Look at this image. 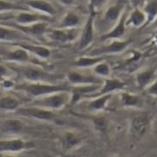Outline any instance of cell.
<instances>
[{"label": "cell", "instance_id": "6da1fadb", "mask_svg": "<svg viewBox=\"0 0 157 157\" xmlns=\"http://www.w3.org/2000/svg\"><path fill=\"white\" fill-rule=\"evenodd\" d=\"M16 89L24 91L33 96H42L50 94L58 93L66 91L67 88L62 85H51L40 83V82H32V83H23L17 85Z\"/></svg>", "mask_w": 157, "mask_h": 157}, {"label": "cell", "instance_id": "7a4b0ae2", "mask_svg": "<svg viewBox=\"0 0 157 157\" xmlns=\"http://www.w3.org/2000/svg\"><path fill=\"white\" fill-rule=\"evenodd\" d=\"M68 95L63 92L47 94L46 97L40 98L34 102V105L43 108L59 109L64 106L68 101Z\"/></svg>", "mask_w": 157, "mask_h": 157}, {"label": "cell", "instance_id": "3957f363", "mask_svg": "<svg viewBox=\"0 0 157 157\" xmlns=\"http://www.w3.org/2000/svg\"><path fill=\"white\" fill-rule=\"evenodd\" d=\"M19 75L26 78L27 80L32 82H52L59 79V76L52 75L50 73L46 72L42 70L34 67H23V68L16 69Z\"/></svg>", "mask_w": 157, "mask_h": 157}, {"label": "cell", "instance_id": "277c9868", "mask_svg": "<svg viewBox=\"0 0 157 157\" xmlns=\"http://www.w3.org/2000/svg\"><path fill=\"white\" fill-rule=\"evenodd\" d=\"M17 113L22 116L35 118L40 120H52L56 118V115L45 108L39 107H27V108H18Z\"/></svg>", "mask_w": 157, "mask_h": 157}, {"label": "cell", "instance_id": "5b68a950", "mask_svg": "<svg viewBox=\"0 0 157 157\" xmlns=\"http://www.w3.org/2000/svg\"><path fill=\"white\" fill-rule=\"evenodd\" d=\"M34 147L33 143L23 142L21 139H13V140H1L0 141V151L1 152H16L21 151L22 149H30Z\"/></svg>", "mask_w": 157, "mask_h": 157}, {"label": "cell", "instance_id": "8992f818", "mask_svg": "<svg viewBox=\"0 0 157 157\" xmlns=\"http://www.w3.org/2000/svg\"><path fill=\"white\" fill-rule=\"evenodd\" d=\"M130 44V41H114L111 43L108 46H104L101 48L94 49L93 51L89 53L90 56L99 57L103 54H109V53H116L124 51L127 46Z\"/></svg>", "mask_w": 157, "mask_h": 157}, {"label": "cell", "instance_id": "52a82bcc", "mask_svg": "<svg viewBox=\"0 0 157 157\" xmlns=\"http://www.w3.org/2000/svg\"><path fill=\"white\" fill-rule=\"evenodd\" d=\"M94 17V12L92 11V14L90 15L89 20L86 22L84 29L82 31V37H81L80 40V43H79V49H83L85 47H87L90 43L92 42V40H93Z\"/></svg>", "mask_w": 157, "mask_h": 157}, {"label": "cell", "instance_id": "ba28073f", "mask_svg": "<svg viewBox=\"0 0 157 157\" xmlns=\"http://www.w3.org/2000/svg\"><path fill=\"white\" fill-rule=\"evenodd\" d=\"M149 118L146 115L138 116L133 119L132 124V131L135 137L141 138L142 136H144L149 125Z\"/></svg>", "mask_w": 157, "mask_h": 157}, {"label": "cell", "instance_id": "9c48e42d", "mask_svg": "<svg viewBox=\"0 0 157 157\" xmlns=\"http://www.w3.org/2000/svg\"><path fill=\"white\" fill-rule=\"evenodd\" d=\"M15 20L20 25H29L30 23H34L37 21H47L50 20V18L44 15L40 14H32L29 12H21L17 15Z\"/></svg>", "mask_w": 157, "mask_h": 157}, {"label": "cell", "instance_id": "30bf717a", "mask_svg": "<svg viewBox=\"0 0 157 157\" xmlns=\"http://www.w3.org/2000/svg\"><path fill=\"white\" fill-rule=\"evenodd\" d=\"M2 59L8 61H17V62H26L29 60V55L26 49L19 47L15 51H1Z\"/></svg>", "mask_w": 157, "mask_h": 157}, {"label": "cell", "instance_id": "8fae6325", "mask_svg": "<svg viewBox=\"0 0 157 157\" xmlns=\"http://www.w3.org/2000/svg\"><path fill=\"white\" fill-rule=\"evenodd\" d=\"M17 29H19L24 34L34 35V36H41L47 30V25L42 21H39L37 23H34L32 25H16L15 26Z\"/></svg>", "mask_w": 157, "mask_h": 157}, {"label": "cell", "instance_id": "7c38bea8", "mask_svg": "<svg viewBox=\"0 0 157 157\" xmlns=\"http://www.w3.org/2000/svg\"><path fill=\"white\" fill-rule=\"evenodd\" d=\"M23 124L18 119H6L2 123L1 131L2 132L11 133V134H18L22 131Z\"/></svg>", "mask_w": 157, "mask_h": 157}, {"label": "cell", "instance_id": "4fadbf2b", "mask_svg": "<svg viewBox=\"0 0 157 157\" xmlns=\"http://www.w3.org/2000/svg\"><path fill=\"white\" fill-rule=\"evenodd\" d=\"M99 88H100V86L97 85V83L74 88L72 89V97L71 98V104L76 103L82 96L85 95L86 94L92 93L94 91H96Z\"/></svg>", "mask_w": 157, "mask_h": 157}, {"label": "cell", "instance_id": "5bb4252c", "mask_svg": "<svg viewBox=\"0 0 157 157\" xmlns=\"http://www.w3.org/2000/svg\"><path fill=\"white\" fill-rule=\"evenodd\" d=\"M68 79L71 83H82V84H94L97 83L99 84L100 81L95 77H91V76H86L83 74H80L77 72H71L68 74Z\"/></svg>", "mask_w": 157, "mask_h": 157}, {"label": "cell", "instance_id": "9a60e30c", "mask_svg": "<svg viewBox=\"0 0 157 157\" xmlns=\"http://www.w3.org/2000/svg\"><path fill=\"white\" fill-rule=\"evenodd\" d=\"M49 36L53 40L59 41V42H66L69 40H71L75 38L76 34L74 30L66 29V30H52L50 32Z\"/></svg>", "mask_w": 157, "mask_h": 157}, {"label": "cell", "instance_id": "2e32d148", "mask_svg": "<svg viewBox=\"0 0 157 157\" xmlns=\"http://www.w3.org/2000/svg\"><path fill=\"white\" fill-rule=\"evenodd\" d=\"M28 5L31 8L37 10L39 11H42L48 14V15H54L55 10L47 1L44 0H29L28 1Z\"/></svg>", "mask_w": 157, "mask_h": 157}, {"label": "cell", "instance_id": "e0dca14e", "mask_svg": "<svg viewBox=\"0 0 157 157\" xmlns=\"http://www.w3.org/2000/svg\"><path fill=\"white\" fill-rule=\"evenodd\" d=\"M124 83L122 82L121 81L118 80V79H107L105 82L104 87L102 88L100 92H98L96 95L101 96L103 94H110L111 92H113L114 90L124 89Z\"/></svg>", "mask_w": 157, "mask_h": 157}, {"label": "cell", "instance_id": "ac0fdd59", "mask_svg": "<svg viewBox=\"0 0 157 157\" xmlns=\"http://www.w3.org/2000/svg\"><path fill=\"white\" fill-rule=\"evenodd\" d=\"M125 21H126V15L124 14L123 17H121L119 24L114 28V29H113L110 33L105 34L104 36H102L103 40L106 39H118L120 38L121 36H123L125 31Z\"/></svg>", "mask_w": 157, "mask_h": 157}, {"label": "cell", "instance_id": "d6986e66", "mask_svg": "<svg viewBox=\"0 0 157 157\" xmlns=\"http://www.w3.org/2000/svg\"><path fill=\"white\" fill-rule=\"evenodd\" d=\"M18 46L26 49L27 51H29L31 52H33L35 55L39 56L40 58H43V59H47V58L50 57V55H51V52L47 47H40V46H34V45H27V44L26 45L20 44Z\"/></svg>", "mask_w": 157, "mask_h": 157}, {"label": "cell", "instance_id": "ffe728a7", "mask_svg": "<svg viewBox=\"0 0 157 157\" xmlns=\"http://www.w3.org/2000/svg\"><path fill=\"white\" fill-rule=\"evenodd\" d=\"M79 21H80V18L77 15L73 12H69L63 18V20L61 21V24H60V28L69 29V28L76 27L79 23Z\"/></svg>", "mask_w": 157, "mask_h": 157}, {"label": "cell", "instance_id": "44dd1931", "mask_svg": "<svg viewBox=\"0 0 157 157\" xmlns=\"http://www.w3.org/2000/svg\"><path fill=\"white\" fill-rule=\"evenodd\" d=\"M0 106L4 110H17L19 106V101L11 96H4L1 98Z\"/></svg>", "mask_w": 157, "mask_h": 157}, {"label": "cell", "instance_id": "7402d4cb", "mask_svg": "<svg viewBox=\"0 0 157 157\" xmlns=\"http://www.w3.org/2000/svg\"><path fill=\"white\" fill-rule=\"evenodd\" d=\"M146 21V16L144 13H143L138 9H136L131 14V17L129 19V24H132L136 27H139L144 24Z\"/></svg>", "mask_w": 157, "mask_h": 157}, {"label": "cell", "instance_id": "603a6c76", "mask_svg": "<svg viewBox=\"0 0 157 157\" xmlns=\"http://www.w3.org/2000/svg\"><path fill=\"white\" fill-rule=\"evenodd\" d=\"M111 98V94H103L99 96L98 99L94 100L93 101L89 104V107L93 110H100V109H103L105 106H106V102Z\"/></svg>", "mask_w": 157, "mask_h": 157}, {"label": "cell", "instance_id": "cb8c5ba5", "mask_svg": "<svg viewBox=\"0 0 157 157\" xmlns=\"http://www.w3.org/2000/svg\"><path fill=\"white\" fill-rule=\"evenodd\" d=\"M103 60L101 57H94V58H81L75 63L76 66L78 67H89L94 64H98Z\"/></svg>", "mask_w": 157, "mask_h": 157}, {"label": "cell", "instance_id": "d4e9b609", "mask_svg": "<svg viewBox=\"0 0 157 157\" xmlns=\"http://www.w3.org/2000/svg\"><path fill=\"white\" fill-rule=\"evenodd\" d=\"M154 72L151 71H144V72L139 73L136 77V82L137 84L140 86L141 88H144L145 86L149 84L153 79Z\"/></svg>", "mask_w": 157, "mask_h": 157}, {"label": "cell", "instance_id": "484cf974", "mask_svg": "<svg viewBox=\"0 0 157 157\" xmlns=\"http://www.w3.org/2000/svg\"><path fill=\"white\" fill-rule=\"evenodd\" d=\"M0 35L1 40H16L20 39V34L16 30L4 29L3 27L0 29Z\"/></svg>", "mask_w": 157, "mask_h": 157}, {"label": "cell", "instance_id": "4316f807", "mask_svg": "<svg viewBox=\"0 0 157 157\" xmlns=\"http://www.w3.org/2000/svg\"><path fill=\"white\" fill-rule=\"evenodd\" d=\"M122 102H123L124 106H136L139 105L140 99H139V97L131 94L124 93L122 94Z\"/></svg>", "mask_w": 157, "mask_h": 157}, {"label": "cell", "instance_id": "83f0119b", "mask_svg": "<svg viewBox=\"0 0 157 157\" xmlns=\"http://www.w3.org/2000/svg\"><path fill=\"white\" fill-rule=\"evenodd\" d=\"M145 12L147 14L148 21H151L157 16V0L149 2L145 7Z\"/></svg>", "mask_w": 157, "mask_h": 157}, {"label": "cell", "instance_id": "f1b7e54d", "mask_svg": "<svg viewBox=\"0 0 157 157\" xmlns=\"http://www.w3.org/2000/svg\"><path fill=\"white\" fill-rule=\"evenodd\" d=\"M121 8L119 6H112L106 11L105 14V19L107 21H113L118 19L120 15Z\"/></svg>", "mask_w": 157, "mask_h": 157}, {"label": "cell", "instance_id": "f546056e", "mask_svg": "<svg viewBox=\"0 0 157 157\" xmlns=\"http://www.w3.org/2000/svg\"><path fill=\"white\" fill-rule=\"evenodd\" d=\"M79 142H80V138L76 136L75 134H73L71 132L66 133L65 137H64V144L68 149L76 146Z\"/></svg>", "mask_w": 157, "mask_h": 157}, {"label": "cell", "instance_id": "4dcf8cb0", "mask_svg": "<svg viewBox=\"0 0 157 157\" xmlns=\"http://www.w3.org/2000/svg\"><path fill=\"white\" fill-rule=\"evenodd\" d=\"M94 124L95 128L100 132H105L107 126V121L104 117H98V118H94L93 119Z\"/></svg>", "mask_w": 157, "mask_h": 157}, {"label": "cell", "instance_id": "1f68e13d", "mask_svg": "<svg viewBox=\"0 0 157 157\" xmlns=\"http://www.w3.org/2000/svg\"><path fill=\"white\" fill-rule=\"evenodd\" d=\"M94 71L100 76H107L110 72V68L107 64L106 63L101 64H101H96V66L94 68Z\"/></svg>", "mask_w": 157, "mask_h": 157}, {"label": "cell", "instance_id": "d6a6232c", "mask_svg": "<svg viewBox=\"0 0 157 157\" xmlns=\"http://www.w3.org/2000/svg\"><path fill=\"white\" fill-rule=\"evenodd\" d=\"M0 8H1L2 11H4V10H9L21 9L20 7H18V6H16L14 4L8 3V2H5V1H3V0H1V2H0Z\"/></svg>", "mask_w": 157, "mask_h": 157}, {"label": "cell", "instance_id": "836d02e7", "mask_svg": "<svg viewBox=\"0 0 157 157\" xmlns=\"http://www.w3.org/2000/svg\"><path fill=\"white\" fill-rule=\"evenodd\" d=\"M106 0H90V8L92 11H94L95 9L99 8L105 3Z\"/></svg>", "mask_w": 157, "mask_h": 157}, {"label": "cell", "instance_id": "e575fe53", "mask_svg": "<svg viewBox=\"0 0 157 157\" xmlns=\"http://www.w3.org/2000/svg\"><path fill=\"white\" fill-rule=\"evenodd\" d=\"M149 93L157 96V82L149 89Z\"/></svg>", "mask_w": 157, "mask_h": 157}, {"label": "cell", "instance_id": "d590c367", "mask_svg": "<svg viewBox=\"0 0 157 157\" xmlns=\"http://www.w3.org/2000/svg\"><path fill=\"white\" fill-rule=\"evenodd\" d=\"M13 85H14V83H13L12 82H10V81H5V82H4V86L5 87V88H11Z\"/></svg>", "mask_w": 157, "mask_h": 157}, {"label": "cell", "instance_id": "8d00e7d4", "mask_svg": "<svg viewBox=\"0 0 157 157\" xmlns=\"http://www.w3.org/2000/svg\"><path fill=\"white\" fill-rule=\"evenodd\" d=\"M60 1H61V3L66 4V5H70L73 3V0H60Z\"/></svg>", "mask_w": 157, "mask_h": 157}, {"label": "cell", "instance_id": "74e56055", "mask_svg": "<svg viewBox=\"0 0 157 157\" xmlns=\"http://www.w3.org/2000/svg\"><path fill=\"white\" fill-rule=\"evenodd\" d=\"M155 27H157V20L155 21Z\"/></svg>", "mask_w": 157, "mask_h": 157}]
</instances>
